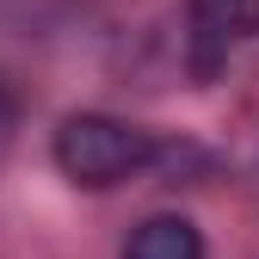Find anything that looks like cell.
I'll return each instance as SVG.
<instances>
[{
  "label": "cell",
  "mask_w": 259,
  "mask_h": 259,
  "mask_svg": "<svg viewBox=\"0 0 259 259\" xmlns=\"http://www.w3.org/2000/svg\"><path fill=\"white\" fill-rule=\"evenodd\" d=\"M19 117H25V99H19V87L0 74V154L13 148V136H19Z\"/></svg>",
  "instance_id": "cell-4"
},
{
  "label": "cell",
  "mask_w": 259,
  "mask_h": 259,
  "mask_svg": "<svg viewBox=\"0 0 259 259\" xmlns=\"http://www.w3.org/2000/svg\"><path fill=\"white\" fill-rule=\"evenodd\" d=\"M123 259H204V235L185 216H148L130 229Z\"/></svg>",
  "instance_id": "cell-2"
},
{
  "label": "cell",
  "mask_w": 259,
  "mask_h": 259,
  "mask_svg": "<svg viewBox=\"0 0 259 259\" xmlns=\"http://www.w3.org/2000/svg\"><path fill=\"white\" fill-rule=\"evenodd\" d=\"M154 160H160V142L148 130L105 117V111H74L56 130V167L87 191H111L123 179H136L142 167H154Z\"/></svg>",
  "instance_id": "cell-1"
},
{
  "label": "cell",
  "mask_w": 259,
  "mask_h": 259,
  "mask_svg": "<svg viewBox=\"0 0 259 259\" xmlns=\"http://www.w3.org/2000/svg\"><path fill=\"white\" fill-rule=\"evenodd\" d=\"M191 31L204 50L259 37V0H191Z\"/></svg>",
  "instance_id": "cell-3"
}]
</instances>
